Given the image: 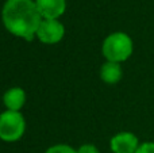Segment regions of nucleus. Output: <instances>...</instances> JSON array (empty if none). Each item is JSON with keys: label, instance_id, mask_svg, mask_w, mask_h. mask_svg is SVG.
<instances>
[{"label": "nucleus", "instance_id": "f257e3e1", "mask_svg": "<svg viewBox=\"0 0 154 153\" xmlns=\"http://www.w3.org/2000/svg\"><path fill=\"white\" fill-rule=\"evenodd\" d=\"M34 0H7L3 5L2 19L5 29L16 37L31 41L42 22Z\"/></svg>", "mask_w": 154, "mask_h": 153}, {"label": "nucleus", "instance_id": "f03ea898", "mask_svg": "<svg viewBox=\"0 0 154 153\" xmlns=\"http://www.w3.org/2000/svg\"><path fill=\"white\" fill-rule=\"evenodd\" d=\"M133 50H134L133 39L126 33L122 31L109 34L104 39L103 46H101L103 56L108 61L118 62V64L130 58V56L133 54Z\"/></svg>", "mask_w": 154, "mask_h": 153}, {"label": "nucleus", "instance_id": "7ed1b4c3", "mask_svg": "<svg viewBox=\"0 0 154 153\" xmlns=\"http://www.w3.org/2000/svg\"><path fill=\"white\" fill-rule=\"evenodd\" d=\"M26 129L24 118L19 111H4L0 114V138L7 142L18 141Z\"/></svg>", "mask_w": 154, "mask_h": 153}, {"label": "nucleus", "instance_id": "20e7f679", "mask_svg": "<svg viewBox=\"0 0 154 153\" xmlns=\"http://www.w3.org/2000/svg\"><path fill=\"white\" fill-rule=\"evenodd\" d=\"M64 26L57 19H42L37 31V37L39 38L41 42L48 43V45L60 42L64 37Z\"/></svg>", "mask_w": 154, "mask_h": 153}, {"label": "nucleus", "instance_id": "39448f33", "mask_svg": "<svg viewBox=\"0 0 154 153\" xmlns=\"http://www.w3.org/2000/svg\"><path fill=\"white\" fill-rule=\"evenodd\" d=\"M139 141L135 134L130 132L118 133L116 136L111 138V151L114 153H135L139 148Z\"/></svg>", "mask_w": 154, "mask_h": 153}, {"label": "nucleus", "instance_id": "423d86ee", "mask_svg": "<svg viewBox=\"0 0 154 153\" xmlns=\"http://www.w3.org/2000/svg\"><path fill=\"white\" fill-rule=\"evenodd\" d=\"M43 19H58L66 8V0H35Z\"/></svg>", "mask_w": 154, "mask_h": 153}, {"label": "nucleus", "instance_id": "0eeeda50", "mask_svg": "<svg viewBox=\"0 0 154 153\" xmlns=\"http://www.w3.org/2000/svg\"><path fill=\"white\" fill-rule=\"evenodd\" d=\"M3 102H4V106L10 111H19L23 107L24 102H26V94L22 88L14 87V88L8 89L4 94Z\"/></svg>", "mask_w": 154, "mask_h": 153}, {"label": "nucleus", "instance_id": "6e6552de", "mask_svg": "<svg viewBox=\"0 0 154 153\" xmlns=\"http://www.w3.org/2000/svg\"><path fill=\"white\" fill-rule=\"evenodd\" d=\"M123 76V70L120 64L118 62H111L107 61L106 64H103L100 69V77L104 83L107 84H115L122 79Z\"/></svg>", "mask_w": 154, "mask_h": 153}, {"label": "nucleus", "instance_id": "1a4fd4ad", "mask_svg": "<svg viewBox=\"0 0 154 153\" xmlns=\"http://www.w3.org/2000/svg\"><path fill=\"white\" fill-rule=\"evenodd\" d=\"M45 153H77V151L70 148L69 145H54L49 148Z\"/></svg>", "mask_w": 154, "mask_h": 153}, {"label": "nucleus", "instance_id": "9d476101", "mask_svg": "<svg viewBox=\"0 0 154 153\" xmlns=\"http://www.w3.org/2000/svg\"><path fill=\"white\" fill-rule=\"evenodd\" d=\"M135 153H154V142H143L139 145Z\"/></svg>", "mask_w": 154, "mask_h": 153}, {"label": "nucleus", "instance_id": "9b49d317", "mask_svg": "<svg viewBox=\"0 0 154 153\" xmlns=\"http://www.w3.org/2000/svg\"><path fill=\"white\" fill-rule=\"evenodd\" d=\"M77 153H99V149L95 145H91V144H85V145L80 146Z\"/></svg>", "mask_w": 154, "mask_h": 153}]
</instances>
